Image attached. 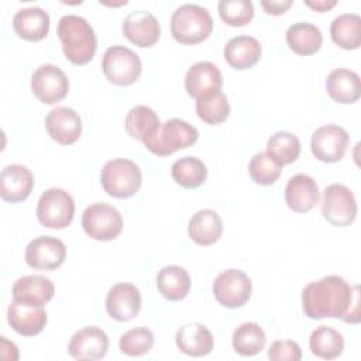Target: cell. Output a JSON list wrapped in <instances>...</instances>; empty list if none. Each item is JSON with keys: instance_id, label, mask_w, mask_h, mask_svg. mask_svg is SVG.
Returning <instances> with one entry per match:
<instances>
[{"instance_id": "6da1fadb", "label": "cell", "mask_w": 361, "mask_h": 361, "mask_svg": "<svg viewBox=\"0 0 361 361\" xmlns=\"http://www.w3.org/2000/svg\"><path fill=\"white\" fill-rule=\"evenodd\" d=\"M302 307L313 320L334 317L357 324L360 322L358 285L351 286L338 275L323 276L303 288Z\"/></svg>"}, {"instance_id": "7a4b0ae2", "label": "cell", "mask_w": 361, "mask_h": 361, "mask_svg": "<svg viewBox=\"0 0 361 361\" xmlns=\"http://www.w3.org/2000/svg\"><path fill=\"white\" fill-rule=\"evenodd\" d=\"M56 32L69 62L73 65H86L93 59L97 39L93 27L86 18L76 14L62 16L58 21Z\"/></svg>"}, {"instance_id": "3957f363", "label": "cell", "mask_w": 361, "mask_h": 361, "mask_svg": "<svg viewBox=\"0 0 361 361\" xmlns=\"http://www.w3.org/2000/svg\"><path fill=\"white\" fill-rule=\"evenodd\" d=\"M213 31V20L207 8L186 3L179 6L171 17V34L183 45H195L204 41Z\"/></svg>"}, {"instance_id": "277c9868", "label": "cell", "mask_w": 361, "mask_h": 361, "mask_svg": "<svg viewBox=\"0 0 361 361\" xmlns=\"http://www.w3.org/2000/svg\"><path fill=\"white\" fill-rule=\"evenodd\" d=\"M199 138V131L195 126L180 118H171L161 123L158 130L142 144L148 151L158 157H168L178 149L193 145Z\"/></svg>"}, {"instance_id": "5b68a950", "label": "cell", "mask_w": 361, "mask_h": 361, "mask_svg": "<svg viewBox=\"0 0 361 361\" xmlns=\"http://www.w3.org/2000/svg\"><path fill=\"white\" fill-rule=\"evenodd\" d=\"M100 183L107 195L117 199H127L140 190L142 172L140 166L130 159H110L102 168Z\"/></svg>"}, {"instance_id": "8992f818", "label": "cell", "mask_w": 361, "mask_h": 361, "mask_svg": "<svg viewBox=\"0 0 361 361\" xmlns=\"http://www.w3.org/2000/svg\"><path fill=\"white\" fill-rule=\"evenodd\" d=\"M35 214L44 227L62 230L73 220L75 200L65 189H47L38 199Z\"/></svg>"}, {"instance_id": "52a82bcc", "label": "cell", "mask_w": 361, "mask_h": 361, "mask_svg": "<svg viewBox=\"0 0 361 361\" xmlns=\"http://www.w3.org/2000/svg\"><path fill=\"white\" fill-rule=\"evenodd\" d=\"M102 71L109 82L117 86L133 85L141 75L140 56L127 47H109L102 58Z\"/></svg>"}, {"instance_id": "ba28073f", "label": "cell", "mask_w": 361, "mask_h": 361, "mask_svg": "<svg viewBox=\"0 0 361 361\" xmlns=\"http://www.w3.org/2000/svg\"><path fill=\"white\" fill-rule=\"evenodd\" d=\"M82 227L93 240L111 241L123 230V217L116 207L107 203H93L82 214Z\"/></svg>"}, {"instance_id": "9c48e42d", "label": "cell", "mask_w": 361, "mask_h": 361, "mask_svg": "<svg viewBox=\"0 0 361 361\" xmlns=\"http://www.w3.org/2000/svg\"><path fill=\"white\" fill-rule=\"evenodd\" d=\"M322 214L334 227H347L357 217V202L353 192L341 185L331 183L323 190Z\"/></svg>"}, {"instance_id": "30bf717a", "label": "cell", "mask_w": 361, "mask_h": 361, "mask_svg": "<svg viewBox=\"0 0 361 361\" xmlns=\"http://www.w3.org/2000/svg\"><path fill=\"white\" fill-rule=\"evenodd\" d=\"M252 292V282L250 276L235 268H230L217 275L213 282V295L216 300L228 309L244 306Z\"/></svg>"}, {"instance_id": "8fae6325", "label": "cell", "mask_w": 361, "mask_h": 361, "mask_svg": "<svg viewBox=\"0 0 361 361\" xmlns=\"http://www.w3.org/2000/svg\"><path fill=\"white\" fill-rule=\"evenodd\" d=\"M31 90L39 102L55 104L66 97L69 80L61 68L52 63H44L31 76Z\"/></svg>"}, {"instance_id": "7c38bea8", "label": "cell", "mask_w": 361, "mask_h": 361, "mask_svg": "<svg viewBox=\"0 0 361 361\" xmlns=\"http://www.w3.org/2000/svg\"><path fill=\"white\" fill-rule=\"evenodd\" d=\"M348 142L350 137L345 128L336 124H326L312 134L310 149L316 159L333 164L345 155Z\"/></svg>"}, {"instance_id": "4fadbf2b", "label": "cell", "mask_w": 361, "mask_h": 361, "mask_svg": "<svg viewBox=\"0 0 361 361\" xmlns=\"http://www.w3.org/2000/svg\"><path fill=\"white\" fill-rule=\"evenodd\" d=\"M24 257L27 265L34 269L52 271L63 264L66 247L56 237L41 235L28 243Z\"/></svg>"}, {"instance_id": "5bb4252c", "label": "cell", "mask_w": 361, "mask_h": 361, "mask_svg": "<svg viewBox=\"0 0 361 361\" xmlns=\"http://www.w3.org/2000/svg\"><path fill=\"white\" fill-rule=\"evenodd\" d=\"M106 310L111 319L118 322L134 319L141 310V293L138 288L127 282L113 285L106 296Z\"/></svg>"}, {"instance_id": "9a60e30c", "label": "cell", "mask_w": 361, "mask_h": 361, "mask_svg": "<svg viewBox=\"0 0 361 361\" xmlns=\"http://www.w3.org/2000/svg\"><path fill=\"white\" fill-rule=\"evenodd\" d=\"M7 320L16 333L31 337L44 330L47 324V312L39 305L13 299L7 309Z\"/></svg>"}, {"instance_id": "2e32d148", "label": "cell", "mask_w": 361, "mask_h": 361, "mask_svg": "<svg viewBox=\"0 0 361 361\" xmlns=\"http://www.w3.org/2000/svg\"><path fill=\"white\" fill-rule=\"evenodd\" d=\"M48 135L62 145L75 144L82 134V118L69 107H55L45 117Z\"/></svg>"}, {"instance_id": "e0dca14e", "label": "cell", "mask_w": 361, "mask_h": 361, "mask_svg": "<svg viewBox=\"0 0 361 361\" xmlns=\"http://www.w3.org/2000/svg\"><path fill=\"white\" fill-rule=\"evenodd\" d=\"M124 37L141 48L152 47L161 37V25L154 14L145 10L131 11L123 21Z\"/></svg>"}, {"instance_id": "ac0fdd59", "label": "cell", "mask_w": 361, "mask_h": 361, "mask_svg": "<svg viewBox=\"0 0 361 361\" xmlns=\"http://www.w3.org/2000/svg\"><path fill=\"white\" fill-rule=\"evenodd\" d=\"M107 350L109 337L96 326L78 330L68 345V353L76 360H99L107 354Z\"/></svg>"}, {"instance_id": "d6986e66", "label": "cell", "mask_w": 361, "mask_h": 361, "mask_svg": "<svg viewBox=\"0 0 361 361\" xmlns=\"http://www.w3.org/2000/svg\"><path fill=\"white\" fill-rule=\"evenodd\" d=\"M32 188L34 175L24 165H7L0 173V196L4 202H23L31 195Z\"/></svg>"}, {"instance_id": "ffe728a7", "label": "cell", "mask_w": 361, "mask_h": 361, "mask_svg": "<svg viewBox=\"0 0 361 361\" xmlns=\"http://www.w3.org/2000/svg\"><path fill=\"white\" fill-rule=\"evenodd\" d=\"M320 200V190L316 180L306 173L293 175L285 186V202L296 213L312 210Z\"/></svg>"}, {"instance_id": "44dd1931", "label": "cell", "mask_w": 361, "mask_h": 361, "mask_svg": "<svg viewBox=\"0 0 361 361\" xmlns=\"http://www.w3.org/2000/svg\"><path fill=\"white\" fill-rule=\"evenodd\" d=\"M223 76L219 68L209 62L200 61L193 63L185 75V89L189 96L199 99L212 92L221 90Z\"/></svg>"}, {"instance_id": "7402d4cb", "label": "cell", "mask_w": 361, "mask_h": 361, "mask_svg": "<svg viewBox=\"0 0 361 361\" xmlns=\"http://www.w3.org/2000/svg\"><path fill=\"white\" fill-rule=\"evenodd\" d=\"M261 44L251 35H237L224 45L223 55L227 63L238 71L252 68L261 58Z\"/></svg>"}, {"instance_id": "603a6c76", "label": "cell", "mask_w": 361, "mask_h": 361, "mask_svg": "<svg viewBox=\"0 0 361 361\" xmlns=\"http://www.w3.org/2000/svg\"><path fill=\"white\" fill-rule=\"evenodd\" d=\"M13 28L25 41H41L49 31V16L41 7L21 8L13 17Z\"/></svg>"}, {"instance_id": "cb8c5ba5", "label": "cell", "mask_w": 361, "mask_h": 361, "mask_svg": "<svg viewBox=\"0 0 361 361\" xmlns=\"http://www.w3.org/2000/svg\"><path fill=\"white\" fill-rule=\"evenodd\" d=\"M327 94L337 103L351 104L360 99L361 85L357 72L345 68L331 71L326 79Z\"/></svg>"}, {"instance_id": "d4e9b609", "label": "cell", "mask_w": 361, "mask_h": 361, "mask_svg": "<svg viewBox=\"0 0 361 361\" xmlns=\"http://www.w3.org/2000/svg\"><path fill=\"white\" fill-rule=\"evenodd\" d=\"M55 293V286L51 279L42 275H25L18 278L13 288L11 295L16 300H23L34 305L44 306Z\"/></svg>"}, {"instance_id": "484cf974", "label": "cell", "mask_w": 361, "mask_h": 361, "mask_svg": "<svg viewBox=\"0 0 361 361\" xmlns=\"http://www.w3.org/2000/svg\"><path fill=\"white\" fill-rule=\"evenodd\" d=\"M176 347L190 357H203L213 350V336L202 323H188L175 334Z\"/></svg>"}, {"instance_id": "4316f807", "label": "cell", "mask_w": 361, "mask_h": 361, "mask_svg": "<svg viewBox=\"0 0 361 361\" xmlns=\"http://www.w3.org/2000/svg\"><path fill=\"white\" fill-rule=\"evenodd\" d=\"M223 233V221L212 209L196 212L188 223V234L199 245H212L217 243Z\"/></svg>"}, {"instance_id": "83f0119b", "label": "cell", "mask_w": 361, "mask_h": 361, "mask_svg": "<svg viewBox=\"0 0 361 361\" xmlns=\"http://www.w3.org/2000/svg\"><path fill=\"white\" fill-rule=\"evenodd\" d=\"M157 288L159 293L172 302L186 298L190 289V276L179 265H166L157 274Z\"/></svg>"}, {"instance_id": "f1b7e54d", "label": "cell", "mask_w": 361, "mask_h": 361, "mask_svg": "<svg viewBox=\"0 0 361 361\" xmlns=\"http://www.w3.org/2000/svg\"><path fill=\"white\" fill-rule=\"evenodd\" d=\"M286 44L298 55H313L322 47V31L312 23L300 21L286 30Z\"/></svg>"}, {"instance_id": "f546056e", "label": "cell", "mask_w": 361, "mask_h": 361, "mask_svg": "<svg viewBox=\"0 0 361 361\" xmlns=\"http://www.w3.org/2000/svg\"><path fill=\"white\" fill-rule=\"evenodd\" d=\"M330 37L343 49H357L361 45V17L355 13L337 16L330 24Z\"/></svg>"}, {"instance_id": "4dcf8cb0", "label": "cell", "mask_w": 361, "mask_h": 361, "mask_svg": "<svg viewBox=\"0 0 361 361\" xmlns=\"http://www.w3.org/2000/svg\"><path fill=\"white\" fill-rule=\"evenodd\" d=\"M161 126L158 114L148 106H134L124 118V127L130 137L144 142Z\"/></svg>"}, {"instance_id": "1f68e13d", "label": "cell", "mask_w": 361, "mask_h": 361, "mask_svg": "<svg viewBox=\"0 0 361 361\" xmlns=\"http://www.w3.org/2000/svg\"><path fill=\"white\" fill-rule=\"evenodd\" d=\"M309 348L312 354L319 358L334 360L340 357L344 350V338L333 327L319 326L310 334Z\"/></svg>"}, {"instance_id": "d6a6232c", "label": "cell", "mask_w": 361, "mask_h": 361, "mask_svg": "<svg viewBox=\"0 0 361 361\" xmlns=\"http://www.w3.org/2000/svg\"><path fill=\"white\" fill-rule=\"evenodd\" d=\"M265 341L267 337L262 327L254 322L240 324L231 338L234 351L243 357H252L261 353L265 347Z\"/></svg>"}, {"instance_id": "836d02e7", "label": "cell", "mask_w": 361, "mask_h": 361, "mask_svg": "<svg viewBox=\"0 0 361 361\" xmlns=\"http://www.w3.org/2000/svg\"><path fill=\"white\" fill-rule=\"evenodd\" d=\"M172 179L182 188L195 189L203 185L207 178V168L196 157H183L176 159L171 168Z\"/></svg>"}, {"instance_id": "e575fe53", "label": "cell", "mask_w": 361, "mask_h": 361, "mask_svg": "<svg viewBox=\"0 0 361 361\" xmlns=\"http://www.w3.org/2000/svg\"><path fill=\"white\" fill-rule=\"evenodd\" d=\"M197 117L206 124H220L227 120L230 114V104L221 90L212 92L196 99Z\"/></svg>"}, {"instance_id": "d590c367", "label": "cell", "mask_w": 361, "mask_h": 361, "mask_svg": "<svg viewBox=\"0 0 361 361\" xmlns=\"http://www.w3.org/2000/svg\"><path fill=\"white\" fill-rule=\"evenodd\" d=\"M267 152L281 165L295 162L300 154L299 138L288 131H278L269 137L267 142Z\"/></svg>"}, {"instance_id": "8d00e7d4", "label": "cell", "mask_w": 361, "mask_h": 361, "mask_svg": "<svg viewBox=\"0 0 361 361\" xmlns=\"http://www.w3.org/2000/svg\"><path fill=\"white\" fill-rule=\"evenodd\" d=\"M282 166L265 151L255 154L248 164V173L251 179L261 186L274 185L281 176Z\"/></svg>"}, {"instance_id": "74e56055", "label": "cell", "mask_w": 361, "mask_h": 361, "mask_svg": "<svg viewBox=\"0 0 361 361\" xmlns=\"http://www.w3.org/2000/svg\"><path fill=\"white\" fill-rule=\"evenodd\" d=\"M217 10L220 18L231 27H244L254 17V6L250 0H220Z\"/></svg>"}, {"instance_id": "f35d334b", "label": "cell", "mask_w": 361, "mask_h": 361, "mask_svg": "<svg viewBox=\"0 0 361 361\" xmlns=\"http://www.w3.org/2000/svg\"><path fill=\"white\" fill-rule=\"evenodd\" d=\"M154 345V333L147 327H135L121 334L120 351L130 357H138L148 353Z\"/></svg>"}, {"instance_id": "ab89813d", "label": "cell", "mask_w": 361, "mask_h": 361, "mask_svg": "<svg viewBox=\"0 0 361 361\" xmlns=\"http://www.w3.org/2000/svg\"><path fill=\"white\" fill-rule=\"evenodd\" d=\"M268 358L272 361H299L302 350L296 341L279 340L274 341L268 348Z\"/></svg>"}, {"instance_id": "60d3db41", "label": "cell", "mask_w": 361, "mask_h": 361, "mask_svg": "<svg viewBox=\"0 0 361 361\" xmlns=\"http://www.w3.org/2000/svg\"><path fill=\"white\" fill-rule=\"evenodd\" d=\"M292 6V0H262L261 7L267 14L281 16Z\"/></svg>"}, {"instance_id": "b9f144b4", "label": "cell", "mask_w": 361, "mask_h": 361, "mask_svg": "<svg viewBox=\"0 0 361 361\" xmlns=\"http://www.w3.org/2000/svg\"><path fill=\"white\" fill-rule=\"evenodd\" d=\"M305 4L319 13H324L333 8L337 4V1L336 0H305Z\"/></svg>"}]
</instances>
